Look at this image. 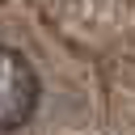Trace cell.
I'll list each match as a JSON object with an SVG mask.
<instances>
[{"mask_svg":"<svg viewBox=\"0 0 135 135\" xmlns=\"http://www.w3.org/2000/svg\"><path fill=\"white\" fill-rule=\"evenodd\" d=\"M42 105V76L25 51L0 42V131H21Z\"/></svg>","mask_w":135,"mask_h":135,"instance_id":"6da1fadb","label":"cell"}]
</instances>
